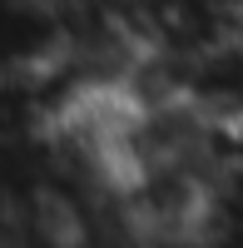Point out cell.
Returning <instances> with one entry per match:
<instances>
[{
	"label": "cell",
	"mask_w": 243,
	"mask_h": 248,
	"mask_svg": "<svg viewBox=\"0 0 243 248\" xmlns=\"http://www.w3.org/2000/svg\"><path fill=\"white\" fill-rule=\"evenodd\" d=\"M198 233L213 238L218 248H243V164H228L209 179Z\"/></svg>",
	"instance_id": "obj_1"
}]
</instances>
